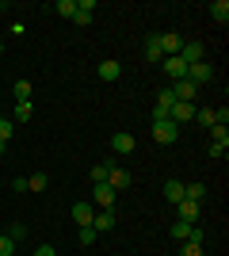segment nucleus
Here are the masks:
<instances>
[{
	"label": "nucleus",
	"instance_id": "obj_2",
	"mask_svg": "<svg viewBox=\"0 0 229 256\" xmlns=\"http://www.w3.org/2000/svg\"><path fill=\"white\" fill-rule=\"evenodd\" d=\"M115 199H119V192H115V188H107V184H96V192H92V206H99V210H111V206H115Z\"/></svg>",
	"mask_w": 229,
	"mask_h": 256
},
{
	"label": "nucleus",
	"instance_id": "obj_10",
	"mask_svg": "<svg viewBox=\"0 0 229 256\" xmlns=\"http://www.w3.org/2000/svg\"><path fill=\"white\" fill-rule=\"evenodd\" d=\"M176 122V126H184V122H191L195 118V104H172V115H168Z\"/></svg>",
	"mask_w": 229,
	"mask_h": 256
},
{
	"label": "nucleus",
	"instance_id": "obj_13",
	"mask_svg": "<svg viewBox=\"0 0 229 256\" xmlns=\"http://www.w3.org/2000/svg\"><path fill=\"white\" fill-rule=\"evenodd\" d=\"M176 210H180V222H199V203H191V199H180L176 203Z\"/></svg>",
	"mask_w": 229,
	"mask_h": 256
},
{
	"label": "nucleus",
	"instance_id": "obj_18",
	"mask_svg": "<svg viewBox=\"0 0 229 256\" xmlns=\"http://www.w3.org/2000/svg\"><path fill=\"white\" fill-rule=\"evenodd\" d=\"M203 195H207V184H184V199H191V203H203Z\"/></svg>",
	"mask_w": 229,
	"mask_h": 256
},
{
	"label": "nucleus",
	"instance_id": "obj_8",
	"mask_svg": "<svg viewBox=\"0 0 229 256\" xmlns=\"http://www.w3.org/2000/svg\"><path fill=\"white\" fill-rule=\"evenodd\" d=\"M107 188H115V192H126V188H130V172L122 168V164H111V176H107Z\"/></svg>",
	"mask_w": 229,
	"mask_h": 256
},
{
	"label": "nucleus",
	"instance_id": "obj_27",
	"mask_svg": "<svg viewBox=\"0 0 229 256\" xmlns=\"http://www.w3.org/2000/svg\"><path fill=\"white\" fill-rule=\"evenodd\" d=\"M210 142H218V146H229V130H226V126H210Z\"/></svg>",
	"mask_w": 229,
	"mask_h": 256
},
{
	"label": "nucleus",
	"instance_id": "obj_6",
	"mask_svg": "<svg viewBox=\"0 0 229 256\" xmlns=\"http://www.w3.org/2000/svg\"><path fill=\"white\" fill-rule=\"evenodd\" d=\"M172 104H176V96L164 88L161 96H157V104H153V122H161V118H168L172 115Z\"/></svg>",
	"mask_w": 229,
	"mask_h": 256
},
{
	"label": "nucleus",
	"instance_id": "obj_26",
	"mask_svg": "<svg viewBox=\"0 0 229 256\" xmlns=\"http://www.w3.org/2000/svg\"><path fill=\"white\" fill-rule=\"evenodd\" d=\"M172 237H176V241H187V237H191V222H176L172 226Z\"/></svg>",
	"mask_w": 229,
	"mask_h": 256
},
{
	"label": "nucleus",
	"instance_id": "obj_30",
	"mask_svg": "<svg viewBox=\"0 0 229 256\" xmlns=\"http://www.w3.org/2000/svg\"><path fill=\"white\" fill-rule=\"evenodd\" d=\"M8 237L15 241V245H19L23 237H27V226H8Z\"/></svg>",
	"mask_w": 229,
	"mask_h": 256
},
{
	"label": "nucleus",
	"instance_id": "obj_38",
	"mask_svg": "<svg viewBox=\"0 0 229 256\" xmlns=\"http://www.w3.org/2000/svg\"><path fill=\"white\" fill-rule=\"evenodd\" d=\"M0 54H4V42H0Z\"/></svg>",
	"mask_w": 229,
	"mask_h": 256
},
{
	"label": "nucleus",
	"instance_id": "obj_1",
	"mask_svg": "<svg viewBox=\"0 0 229 256\" xmlns=\"http://www.w3.org/2000/svg\"><path fill=\"white\" fill-rule=\"evenodd\" d=\"M180 138V126H176L172 118H161V122H153V142L157 146H172Z\"/></svg>",
	"mask_w": 229,
	"mask_h": 256
},
{
	"label": "nucleus",
	"instance_id": "obj_34",
	"mask_svg": "<svg viewBox=\"0 0 229 256\" xmlns=\"http://www.w3.org/2000/svg\"><path fill=\"white\" fill-rule=\"evenodd\" d=\"M226 150H229V146H218V142H210V157H214V160L226 157Z\"/></svg>",
	"mask_w": 229,
	"mask_h": 256
},
{
	"label": "nucleus",
	"instance_id": "obj_9",
	"mask_svg": "<svg viewBox=\"0 0 229 256\" xmlns=\"http://www.w3.org/2000/svg\"><path fill=\"white\" fill-rule=\"evenodd\" d=\"M92 12H96V0H76L73 23H76V27H88V23H92Z\"/></svg>",
	"mask_w": 229,
	"mask_h": 256
},
{
	"label": "nucleus",
	"instance_id": "obj_33",
	"mask_svg": "<svg viewBox=\"0 0 229 256\" xmlns=\"http://www.w3.org/2000/svg\"><path fill=\"white\" fill-rule=\"evenodd\" d=\"M11 130H15V126H11V122H8V118H4V115H0V142H8V138H11Z\"/></svg>",
	"mask_w": 229,
	"mask_h": 256
},
{
	"label": "nucleus",
	"instance_id": "obj_35",
	"mask_svg": "<svg viewBox=\"0 0 229 256\" xmlns=\"http://www.w3.org/2000/svg\"><path fill=\"white\" fill-rule=\"evenodd\" d=\"M180 256H203V245H187V241H184V252H180Z\"/></svg>",
	"mask_w": 229,
	"mask_h": 256
},
{
	"label": "nucleus",
	"instance_id": "obj_22",
	"mask_svg": "<svg viewBox=\"0 0 229 256\" xmlns=\"http://www.w3.org/2000/svg\"><path fill=\"white\" fill-rule=\"evenodd\" d=\"M46 184H50V176H46V172H34L31 180H27V192H46Z\"/></svg>",
	"mask_w": 229,
	"mask_h": 256
},
{
	"label": "nucleus",
	"instance_id": "obj_25",
	"mask_svg": "<svg viewBox=\"0 0 229 256\" xmlns=\"http://www.w3.org/2000/svg\"><path fill=\"white\" fill-rule=\"evenodd\" d=\"M54 12H57V16H65V20H73V12H76V0H57V4H54Z\"/></svg>",
	"mask_w": 229,
	"mask_h": 256
},
{
	"label": "nucleus",
	"instance_id": "obj_24",
	"mask_svg": "<svg viewBox=\"0 0 229 256\" xmlns=\"http://www.w3.org/2000/svg\"><path fill=\"white\" fill-rule=\"evenodd\" d=\"M195 118H199V126H218V122H214V107H203V111H195Z\"/></svg>",
	"mask_w": 229,
	"mask_h": 256
},
{
	"label": "nucleus",
	"instance_id": "obj_19",
	"mask_svg": "<svg viewBox=\"0 0 229 256\" xmlns=\"http://www.w3.org/2000/svg\"><path fill=\"white\" fill-rule=\"evenodd\" d=\"M11 96H15V104H31V80H15Z\"/></svg>",
	"mask_w": 229,
	"mask_h": 256
},
{
	"label": "nucleus",
	"instance_id": "obj_16",
	"mask_svg": "<svg viewBox=\"0 0 229 256\" xmlns=\"http://www.w3.org/2000/svg\"><path fill=\"white\" fill-rule=\"evenodd\" d=\"M180 46H184V38H180V34H161V50H164V58H176V54H180Z\"/></svg>",
	"mask_w": 229,
	"mask_h": 256
},
{
	"label": "nucleus",
	"instance_id": "obj_20",
	"mask_svg": "<svg viewBox=\"0 0 229 256\" xmlns=\"http://www.w3.org/2000/svg\"><path fill=\"white\" fill-rule=\"evenodd\" d=\"M164 199H168V203H180V199H184V184L168 180V184H164Z\"/></svg>",
	"mask_w": 229,
	"mask_h": 256
},
{
	"label": "nucleus",
	"instance_id": "obj_17",
	"mask_svg": "<svg viewBox=\"0 0 229 256\" xmlns=\"http://www.w3.org/2000/svg\"><path fill=\"white\" fill-rule=\"evenodd\" d=\"M134 146H138L134 134H115V138H111V150L115 153H134Z\"/></svg>",
	"mask_w": 229,
	"mask_h": 256
},
{
	"label": "nucleus",
	"instance_id": "obj_4",
	"mask_svg": "<svg viewBox=\"0 0 229 256\" xmlns=\"http://www.w3.org/2000/svg\"><path fill=\"white\" fill-rule=\"evenodd\" d=\"M168 92L176 96V104H195V92H199V84H191V80L184 76V80H176V84L168 88Z\"/></svg>",
	"mask_w": 229,
	"mask_h": 256
},
{
	"label": "nucleus",
	"instance_id": "obj_28",
	"mask_svg": "<svg viewBox=\"0 0 229 256\" xmlns=\"http://www.w3.org/2000/svg\"><path fill=\"white\" fill-rule=\"evenodd\" d=\"M11 252H15V241L8 234H0V256H11Z\"/></svg>",
	"mask_w": 229,
	"mask_h": 256
},
{
	"label": "nucleus",
	"instance_id": "obj_7",
	"mask_svg": "<svg viewBox=\"0 0 229 256\" xmlns=\"http://www.w3.org/2000/svg\"><path fill=\"white\" fill-rule=\"evenodd\" d=\"M115 226H119L115 206H111V210H96V218H92V230H96V234H107V230H115Z\"/></svg>",
	"mask_w": 229,
	"mask_h": 256
},
{
	"label": "nucleus",
	"instance_id": "obj_23",
	"mask_svg": "<svg viewBox=\"0 0 229 256\" xmlns=\"http://www.w3.org/2000/svg\"><path fill=\"white\" fill-rule=\"evenodd\" d=\"M210 16H214L218 23H226L229 20V4H226V0H214V4H210Z\"/></svg>",
	"mask_w": 229,
	"mask_h": 256
},
{
	"label": "nucleus",
	"instance_id": "obj_15",
	"mask_svg": "<svg viewBox=\"0 0 229 256\" xmlns=\"http://www.w3.org/2000/svg\"><path fill=\"white\" fill-rule=\"evenodd\" d=\"M145 62H164V50H161V34L145 38Z\"/></svg>",
	"mask_w": 229,
	"mask_h": 256
},
{
	"label": "nucleus",
	"instance_id": "obj_36",
	"mask_svg": "<svg viewBox=\"0 0 229 256\" xmlns=\"http://www.w3.org/2000/svg\"><path fill=\"white\" fill-rule=\"evenodd\" d=\"M34 256H57V252H54V245H38V252H34Z\"/></svg>",
	"mask_w": 229,
	"mask_h": 256
},
{
	"label": "nucleus",
	"instance_id": "obj_32",
	"mask_svg": "<svg viewBox=\"0 0 229 256\" xmlns=\"http://www.w3.org/2000/svg\"><path fill=\"white\" fill-rule=\"evenodd\" d=\"M203 241H207V234H203L199 226H191V237H187V245H203Z\"/></svg>",
	"mask_w": 229,
	"mask_h": 256
},
{
	"label": "nucleus",
	"instance_id": "obj_37",
	"mask_svg": "<svg viewBox=\"0 0 229 256\" xmlns=\"http://www.w3.org/2000/svg\"><path fill=\"white\" fill-rule=\"evenodd\" d=\"M4 153H8V142H0V157H4Z\"/></svg>",
	"mask_w": 229,
	"mask_h": 256
},
{
	"label": "nucleus",
	"instance_id": "obj_14",
	"mask_svg": "<svg viewBox=\"0 0 229 256\" xmlns=\"http://www.w3.org/2000/svg\"><path fill=\"white\" fill-rule=\"evenodd\" d=\"M119 73H122V65L115 62V58H107V62H99V80H119Z\"/></svg>",
	"mask_w": 229,
	"mask_h": 256
},
{
	"label": "nucleus",
	"instance_id": "obj_11",
	"mask_svg": "<svg viewBox=\"0 0 229 256\" xmlns=\"http://www.w3.org/2000/svg\"><path fill=\"white\" fill-rule=\"evenodd\" d=\"M92 218H96V206L92 203H73V222L76 226H92Z\"/></svg>",
	"mask_w": 229,
	"mask_h": 256
},
{
	"label": "nucleus",
	"instance_id": "obj_5",
	"mask_svg": "<svg viewBox=\"0 0 229 256\" xmlns=\"http://www.w3.org/2000/svg\"><path fill=\"white\" fill-rule=\"evenodd\" d=\"M176 58H180L184 65H195V62H207V50H203V42H184Z\"/></svg>",
	"mask_w": 229,
	"mask_h": 256
},
{
	"label": "nucleus",
	"instance_id": "obj_31",
	"mask_svg": "<svg viewBox=\"0 0 229 256\" xmlns=\"http://www.w3.org/2000/svg\"><path fill=\"white\" fill-rule=\"evenodd\" d=\"M31 118V104H15V122H27Z\"/></svg>",
	"mask_w": 229,
	"mask_h": 256
},
{
	"label": "nucleus",
	"instance_id": "obj_21",
	"mask_svg": "<svg viewBox=\"0 0 229 256\" xmlns=\"http://www.w3.org/2000/svg\"><path fill=\"white\" fill-rule=\"evenodd\" d=\"M111 176V160H99V164H92V184H107Z\"/></svg>",
	"mask_w": 229,
	"mask_h": 256
},
{
	"label": "nucleus",
	"instance_id": "obj_3",
	"mask_svg": "<svg viewBox=\"0 0 229 256\" xmlns=\"http://www.w3.org/2000/svg\"><path fill=\"white\" fill-rule=\"evenodd\" d=\"M187 80H191V84H207V80H214V65H210V62L187 65Z\"/></svg>",
	"mask_w": 229,
	"mask_h": 256
},
{
	"label": "nucleus",
	"instance_id": "obj_29",
	"mask_svg": "<svg viewBox=\"0 0 229 256\" xmlns=\"http://www.w3.org/2000/svg\"><path fill=\"white\" fill-rule=\"evenodd\" d=\"M80 245H92V241H96V230H92V226H80Z\"/></svg>",
	"mask_w": 229,
	"mask_h": 256
},
{
	"label": "nucleus",
	"instance_id": "obj_12",
	"mask_svg": "<svg viewBox=\"0 0 229 256\" xmlns=\"http://www.w3.org/2000/svg\"><path fill=\"white\" fill-rule=\"evenodd\" d=\"M161 69H164L168 76H172V80H184V76H187V65L180 62V58H164V62H161Z\"/></svg>",
	"mask_w": 229,
	"mask_h": 256
}]
</instances>
